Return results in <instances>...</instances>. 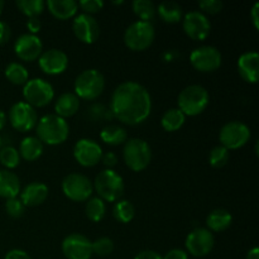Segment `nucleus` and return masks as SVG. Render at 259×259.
Segmentation results:
<instances>
[{"label": "nucleus", "instance_id": "nucleus-34", "mask_svg": "<svg viewBox=\"0 0 259 259\" xmlns=\"http://www.w3.org/2000/svg\"><path fill=\"white\" fill-rule=\"evenodd\" d=\"M15 4L18 9L28 18H38V15L42 14L46 7V3L43 0H18Z\"/></svg>", "mask_w": 259, "mask_h": 259}, {"label": "nucleus", "instance_id": "nucleus-12", "mask_svg": "<svg viewBox=\"0 0 259 259\" xmlns=\"http://www.w3.org/2000/svg\"><path fill=\"white\" fill-rule=\"evenodd\" d=\"M9 121L13 128L17 129L18 132L25 133L35 128L38 116L33 106H30L25 101H19L10 108Z\"/></svg>", "mask_w": 259, "mask_h": 259}, {"label": "nucleus", "instance_id": "nucleus-5", "mask_svg": "<svg viewBox=\"0 0 259 259\" xmlns=\"http://www.w3.org/2000/svg\"><path fill=\"white\" fill-rule=\"evenodd\" d=\"M75 95L83 100H94L103 94L105 78L100 71L89 68L82 71L75 80Z\"/></svg>", "mask_w": 259, "mask_h": 259}, {"label": "nucleus", "instance_id": "nucleus-14", "mask_svg": "<svg viewBox=\"0 0 259 259\" xmlns=\"http://www.w3.org/2000/svg\"><path fill=\"white\" fill-rule=\"evenodd\" d=\"M62 253L67 259H90L93 255V245L88 237L73 233L63 239Z\"/></svg>", "mask_w": 259, "mask_h": 259}, {"label": "nucleus", "instance_id": "nucleus-27", "mask_svg": "<svg viewBox=\"0 0 259 259\" xmlns=\"http://www.w3.org/2000/svg\"><path fill=\"white\" fill-rule=\"evenodd\" d=\"M157 12H158L161 19L166 23H177L182 18L181 5L176 2H171V0L162 2L157 8Z\"/></svg>", "mask_w": 259, "mask_h": 259}, {"label": "nucleus", "instance_id": "nucleus-4", "mask_svg": "<svg viewBox=\"0 0 259 259\" xmlns=\"http://www.w3.org/2000/svg\"><path fill=\"white\" fill-rule=\"evenodd\" d=\"M95 187L96 192L100 196L103 201H119L124 194V181L120 175L115 172L114 169H104L96 176L95 184L93 185Z\"/></svg>", "mask_w": 259, "mask_h": 259}, {"label": "nucleus", "instance_id": "nucleus-51", "mask_svg": "<svg viewBox=\"0 0 259 259\" xmlns=\"http://www.w3.org/2000/svg\"><path fill=\"white\" fill-rule=\"evenodd\" d=\"M3 8H4V2H3V0H0V14H2V12H3Z\"/></svg>", "mask_w": 259, "mask_h": 259}, {"label": "nucleus", "instance_id": "nucleus-15", "mask_svg": "<svg viewBox=\"0 0 259 259\" xmlns=\"http://www.w3.org/2000/svg\"><path fill=\"white\" fill-rule=\"evenodd\" d=\"M182 27L185 33L194 40H204L211 29V24L206 15L197 10L189 12L185 15Z\"/></svg>", "mask_w": 259, "mask_h": 259}, {"label": "nucleus", "instance_id": "nucleus-7", "mask_svg": "<svg viewBox=\"0 0 259 259\" xmlns=\"http://www.w3.org/2000/svg\"><path fill=\"white\" fill-rule=\"evenodd\" d=\"M156 30L151 22L137 20L124 33V43L132 51H144L153 43Z\"/></svg>", "mask_w": 259, "mask_h": 259}, {"label": "nucleus", "instance_id": "nucleus-45", "mask_svg": "<svg viewBox=\"0 0 259 259\" xmlns=\"http://www.w3.org/2000/svg\"><path fill=\"white\" fill-rule=\"evenodd\" d=\"M163 259H189V254L182 249H171Z\"/></svg>", "mask_w": 259, "mask_h": 259}, {"label": "nucleus", "instance_id": "nucleus-43", "mask_svg": "<svg viewBox=\"0 0 259 259\" xmlns=\"http://www.w3.org/2000/svg\"><path fill=\"white\" fill-rule=\"evenodd\" d=\"M40 27H42V24H40V20L38 19L37 17L29 18V19L27 20V28L30 32V34L37 35V33L40 30Z\"/></svg>", "mask_w": 259, "mask_h": 259}, {"label": "nucleus", "instance_id": "nucleus-3", "mask_svg": "<svg viewBox=\"0 0 259 259\" xmlns=\"http://www.w3.org/2000/svg\"><path fill=\"white\" fill-rule=\"evenodd\" d=\"M210 101L209 91L201 85H190L180 93L179 109L189 116H196L207 108Z\"/></svg>", "mask_w": 259, "mask_h": 259}, {"label": "nucleus", "instance_id": "nucleus-31", "mask_svg": "<svg viewBox=\"0 0 259 259\" xmlns=\"http://www.w3.org/2000/svg\"><path fill=\"white\" fill-rule=\"evenodd\" d=\"M113 214L119 223L128 224L133 220L134 215H136V209H134L133 204L128 200H119L114 206Z\"/></svg>", "mask_w": 259, "mask_h": 259}, {"label": "nucleus", "instance_id": "nucleus-47", "mask_svg": "<svg viewBox=\"0 0 259 259\" xmlns=\"http://www.w3.org/2000/svg\"><path fill=\"white\" fill-rule=\"evenodd\" d=\"M259 3H255L254 5H253L252 10H250V19H252V23L253 25H254L255 29H258L259 28V17H258V12H259Z\"/></svg>", "mask_w": 259, "mask_h": 259}, {"label": "nucleus", "instance_id": "nucleus-10", "mask_svg": "<svg viewBox=\"0 0 259 259\" xmlns=\"http://www.w3.org/2000/svg\"><path fill=\"white\" fill-rule=\"evenodd\" d=\"M250 139V129L242 121L233 120L224 124L219 132V141L224 148L238 149Z\"/></svg>", "mask_w": 259, "mask_h": 259}, {"label": "nucleus", "instance_id": "nucleus-23", "mask_svg": "<svg viewBox=\"0 0 259 259\" xmlns=\"http://www.w3.org/2000/svg\"><path fill=\"white\" fill-rule=\"evenodd\" d=\"M80 108V99L73 93H63L57 98L55 104L56 115L66 119L75 115Z\"/></svg>", "mask_w": 259, "mask_h": 259}, {"label": "nucleus", "instance_id": "nucleus-46", "mask_svg": "<svg viewBox=\"0 0 259 259\" xmlns=\"http://www.w3.org/2000/svg\"><path fill=\"white\" fill-rule=\"evenodd\" d=\"M134 259H163V257L154 250H142Z\"/></svg>", "mask_w": 259, "mask_h": 259}, {"label": "nucleus", "instance_id": "nucleus-53", "mask_svg": "<svg viewBox=\"0 0 259 259\" xmlns=\"http://www.w3.org/2000/svg\"><path fill=\"white\" fill-rule=\"evenodd\" d=\"M2 143H3V142H2V138H0V148H2Z\"/></svg>", "mask_w": 259, "mask_h": 259}, {"label": "nucleus", "instance_id": "nucleus-50", "mask_svg": "<svg viewBox=\"0 0 259 259\" xmlns=\"http://www.w3.org/2000/svg\"><path fill=\"white\" fill-rule=\"evenodd\" d=\"M164 57H166V61H174L175 53L172 51H168V52L164 53Z\"/></svg>", "mask_w": 259, "mask_h": 259}, {"label": "nucleus", "instance_id": "nucleus-2", "mask_svg": "<svg viewBox=\"0 0 259 259\" xmlns=\"http://www.w3.org/2000/svg\"><path fill=\"white\" fill-rule=\"evenodd\" d=\"M35 126H37V138L48 146H57L63 143L68 138L70 133V126L66 119L56 114L42 116Z\"/></svg>", "mask_w": 259, "mask_h": 259}, {"label": "nucleus", "instance_id": "nucleus-44", "mask_svg": "<svg viewBox=\"0 0 259 259\" xmlns=\"http://www.w3.org/2000/svg\"><path fill=\"white\" fill-rule=\"evenodd\" d=\"M4 259H32L27 252L22 249H12L5 254Z\"/></svg>", "mask_w": 259, "mask_h": 259}, {"label": "nucleus", "instance_id": "nucleus-38", "mask_svg": "<svg viewBox=\"0 0 259 259\" xmlns=\"http://www.w3.org/2000/svg\"><path fill=\"white\" fill-rule=\"evenodd\" d=\"M24 209L25 206L18 197L9 199L5 202V210H7L8 215L14 218V219H18V218L22 217V215L24 214Z\"/></svg>", "mask_w": 259, "mask_h": 259}, {"label": "nucleus", "instance_id": "nucleus-30", "mask_svg": "<svg viewBox=\"0 0 259 259\" xmlns=\"http://www.w3.org/2000/svg\"><path fill=\"white\" fill-rule=\"evenodd\" d=\"M5 77L14 85H25L29 77L27 68L19 62H10L5 67Z\"/></svg>", "mask_w": 259, "mask_h": 259}, {"label": "nucleus", "instance_id": "nucleus-42", "mask_svg": "<svg viewBox=\"0 0 259 259\" xmlns=\"http://www.w3.org/2000/svg\"><path fill=\"white\" fill-rule=\"evenodd\" d=\"M101 161H103V163L105 164L109 169H111V167H114L118 163V157H116V154L113 153V152H108V153L101 156Z\"/></svg>", "mask_w": 259, "mask_h": 259}, {"label": "nucleus", "instance_id": "nucleus-18", "mask_svg": "<svg viewBox=\"0 0 259 259\" xmlns=\"http://www.w3.org/2000/svg\"><path fill=\"white\" fill-rule=\"evenodd\" d=\"M42 40L39 39V37H37L35 34H30V33L19 35L14 43L15 55L20 60L28 61V62H32V61L39 58V56L42 55Z\"/></svg>", "mask_w": 259, "mask_h": 259}, {"label": "nucleus", "instance_id": "nucleus-19", "mask_svg": "<svg viewBox=\"0 0 259 259\" xmlns=\"http://www.w3.org/2000/svg\"><path fill=\"white\" fill-rule=\"evenodd\" d=\"M38 63L40 70L47 75H60L67 68L68 57L63 51L52 48L42 52L38 58Z\"/></svg>", "mask_w": 259, "mask_h": 259}, {"label": "nucleus", "instance_id": "nucleus-36", "mask_svg": "<svg viewBox=\"0 0 259 259\" xmlns=\"http://www.w3.org/2000/svg\"><path fill=\"white\" fill-rule=\"evenodd\" d=\"M229 161V151L223 146H217L209 154V162L214 168H222Z\"/></svg>", "mask_w": 259, "mask_h": 259}, {"label": "nucleus", "instance_id": "nucleus-49", "mask_svg": "<svg viewBox=\"0 0 259 259\" xmlns=\"http://www.w3.org/2000/svg\"><path fill=\"white\" fill-rule=\"evenodd\" d=\"M5 124H7V115H5L4 111L0 110V131L4 128Z\"/></svg>", "mask_w": 259, "mask_h": 259}, {"label": "nucleus", "instance_id": "nucleus-26", "mask_svg": "<svg viewBox=\"0 0 259 259\" xmlns=\"http://www.w3.org/2000/svg\"><path fill=\"white\" fill-rule=\"evenodd\" d=\"M19 154L28 162L39 158L43 153V143L37 137H27L20 142Z\"/></svg>", "mask_w": 259, "mask_h": 259}, {"label": "nucleus", "instance_id": "nucleus-37", "mask_svg": "<svg viewBox=\"0 0 259 259\" xmlns=\"http://www.w3.org/2000/svg\"><path fill=\"white\" fill-rule=\"evenodd\" d=\"M93 245V254H98L99 257H106L111 254L114 250V242L108 237H103L91 242Z\"/></svg>", "mask_w": 259, "mask_h": 259}, {"label": "nucleus", "instance_id": "nucleus-33", "mask_svg": "<svg viewBox=\"0 0 259 259\" xmlns=\"http://www.w3.org/2000/svg\"><path fill=\"white\" fill-rule=\"evenodd\" d=\"M86 217L94 223H99L104 219L106 212L105 201L100 199V197H93L86 204Z\"/></svg>", "mask_w": 259, "mask_h": 259}, {"label": "nucleus", "instance_id": "nucleus-35", "mask_svg": "<svg viewBox=\"0 0 259 259\" xmlns=\"http://www.w3.org/2000/svg\"><path fill=\"white\" fill-rule=\"evenodd\" d=\"M20 162V154L14 147L7 146L0 148V163L8 169L15 168Z\"/></svg>", "mask_w": 259, "mask_h": 259}, {"label": "nucleus", "instance_id": "nucleus-17", "mask_svg": "<svg viewBox=\"0 0 259 259\" xmlns=\"http://www.w3.org/2000/svg\"><path fill=\"white\" fill-rule=\"evenodd\" d=\"M72 30L77 39L83 43H88V45L95 42L100 34V28H99L96 19L93 15L86 14V13L75 17L72 23Z\"/></svg>", "mask_w": 259, "mask_h": 259}, {"label": "nucleus", "instance_id": "nucleus-13", "mask_svg": "<svg viewBox=\"0 0 259 259\" xmlns=\"http://www.w3.org/2000/svg\"><path fill=\"white\" fill-rule=\"evenodd\" d=\"M215 239L212 233L206 228H196L186 238V249L194 257H205L212 250Z\"/></svg>", "mask_w": 259, "mask_h": 259}, {"label": "nucleus", "instance_id": "nucleus-8", "mask_svg": "<svg viewBox=\"0 0 259 259\" xmlns=\"http://www.w3.org/2000/svg\"><path fill=\"white\" fill-rule=\"evenodd\" d=\"M23 96L25 99V103L29 104L30 106L42 108L53 100L55 90L48 81L43 78H33V80H28L23 88Z\"/></svg>", "mask_w": 259, "mask_h": 259}, {"label": "nucleus", "instance_id": "nucleus-9", "mask_svg": "<svg viewBox=\"0 0 259 259\" xmlns=\"http://www.w3.org/2000/svg\"><path fill=\"white\" fill-rule=\"evenodd\" d=\"M62 191L67 199L71 201L82 202L90 199L94 191L93 182L81 174H70L63 179Z\"/></svg>", "mask_w": 259, "mask_h": 259}, {"label": "nucleus", "instance_id": "nucleus-29", "mask_svg": "<svg viewBox=\"0 0 259 259\" xmlns=\"http://www.w3.org/2000/svg\"><path fill=\"white\" fill-rule=\"evenodd\" d=\"M186 120V115L179 108L169 109L161 119L162 128L166 132H176L181 128Z\"/></svg>", "mask_w": 259, "mask_h": 259}, {"label": "nucleus", "instance_id": "nucleus-11", "mask_svg": "<svg viewBox=\"0 0 259 259\" xmlns=\"http://www.w3.org/2000/svg\"><path fill=\"white\" fill-rule=\"evenodd\" d=\"M190 62L200 72H212L222 65V53L212 46H201L192 51Z\"/></svg>", "mask_w": 259, "mask_h": 259}, {"label": "nucleus", "instance_id": "nucleus-32", "mask_svg": "<svg viewBox=\"0 0 259 259\" xmlns=\"http://www.w3.org/2000/svg\"><path fill=\"white\" fill-rule=\"evenodd\" d=\"M134 14L138 15V18L144 22H151L157 13V8L151 0H134L133 4Z\"/></svg>", "mask_w": 259, "mask_h": 259}, {"label": "nucleus", "instance_id": "nucleus-39", "mask_svg": "<svg viewBox=\"0 0 259 259\" xmlns=\"http://www.w3.org/2000/svg\"><path fill=\"white\" fill-rule=\"evenodd\" d=\"M78 7L86 13V14H94V13H98L103 9L104 2L103 0H81L78 3Z\"/></svg>", "mask_w": 259, "mask_h": 259}, {"label": "nucleus", "instance_id": "nucleus-40", "mask_svg": "<svg viewBox=\"0 0 259 259\" xmlns=\"http://www.w3.org/2000/svg\"><path fill=\"white\" fill-rule=\"evenodd\" d=\"M200 9L209 14H217L223 9V3L220 0H201L199 2Z\"/></svg>", "mask_w": 259, "mask_h": 259}, {"label": "nucleus", "instance_id": "nucleus-28", "mask_svg": "<svg viewBox=\"0 0 259 259\" xmlns=\"http://www.w3.org/2000/svg\"><path fill=\"white\" fill-rule=\"evenodd\" d=\"M100 138L104 143L110 144V146H119V144L125 143L128 136H126L125 129L115 125V124H111V125H106L101 131Z\"/></svg>", "mask_w": 259, "mask_h": 259}, {"label": "nucleus", "instance_id": "nucleus-21", "mask_svg": "<svg viewBox=\"0 0 259 259\" xmlns=\"http://www.w3.org/2000/svg\"><path fill=\"white\" fill-rule=\"evenodd\" d=\"M48 197V187L42 182H30L20 191V201L24 206H38Z\"/></svg>", "mask_w": 259, "mask_h": 259}, {"label": "nucleus", "instance_id": "nucleus-22", "mask_svg": "<svg viewBox=\"0 0 259 259\" xmlns=\"http://www.w3.org/2000/svg\"><path fill=\"white\" fill-rule=\"evenodd\" d=\"M20 194L19 177L9 169H0V197L14 199Z\"/></svg>", "mask_w": 259, "mask_h": 259}, {"label": "nucleus", "instance_id": "nucleus-24", "mask_svg": "<svg viewBox=\"0 0 259 259\" xmlns=\"http://www.w3.org/2000/svg\"><path fill=\"white\" fill-rule=\"evenodd\" d=\"M47 8L51 14L61 20L70 19L77 13V3L75 0H48Z\"/></svg>", "mask_w": 259, "mask_h": 259}, {"label": "nucleus", "instance_id": "nucleus-52", "mask_svg": "<svg viewBox=\"0 0 259 259\" xmlns=\"http://www.w3.org/2000/svg\"><path fill=\"white\" fill-rule=\"evenodd\" d=\"M121 3L123 2H121V0H119V2H114V4H121Z\"/></svg>", "mask_w": 259, "mask_h": 259}, {"label": "nucleus", "instance_id": "nucleus-16", "mask_svg": "<svg viewBox=\"0 0 259 259\" xmlns=\"http://www.w3.org/2000/svg\"><path fill=\"white\" fill-rule=\"evenodd\" d=\"M103 149L93 139H80L73 147V157L83 167L96 166L101 161Z\"/></svg>", "mask_w": 259, "mask_h": 259}, {"label": "nucleus", "instance_id": "nucleus-41", "mask_svg": "<svg viewBox=\"0 0 259 259\" xmlns=\"http://www.w3.org/2000/svg\"><path fill=\"white\" fill-rule=\"evenodd\" d=\"M10 35H12L10 27L5 22L0 20V45H5L10 39Z\"/></svg>", "mask_w": 259, "mask_h": 259}, {"label": "nucleus", "instance_id": "nucleus-6", "mask_svg": "<svg viewBox=\"0 0 259 259\" xmlns=\"http://www.w3.org/2000/svg\"><path fill=\"white\" fill-rule=\"evenodd\" d=\"M123 157L125 164L132 171L141 172L151 163L152 151L146 141L139 138H132L125 142L123 149Z\"/></svg>", "mask_w": 259, "mask_h": 259}, {"label": "nucleus", "instance_id": "nucleus-1", "mask_svg": "<svg viewBox=\"0 0 259 259\" xmlns=\"http://www.w3.org/2000/svg\"><path fill=\"white\" fill-rule=\"evenodd\" d=\"M110 110L121 123L137 125L143 123L151 114V95L141 83L126 81L114 90L110 100Z\"/></svg>", "mask_w": 259, "mask_h": 259}, {"label": "nucleus", "instance_id": "nucleus-20", "mask_svg": "<svg viewBox=\"0 0 259 259\" xmlns=\"http://www.w3.org/2000/svg\"><path fill=\"white\" fill-rule=\"evenodd\" d=\"M259 56L254 51L245 52L238 58V71L240 76L249 83H257L258 81Z\"/></svg>", "mask_w": 259, "mask_h": 259}, {"label": "nucleus", "instance_id": "nucleus-25", "mask_svg": "<svg viewBox=\"0 0 259 259\" xmlns=\"http://www.w3.org/2000/svg\"><path fill=\"white\" fill-rule=\"evenodd\" d=\"M233 222V217L228 210L215 209L212 210L206 218V225L210 232H223L230 227Z\"/></svg>", "mask_w": 259, "mask_h": 259}, {"label": "nucleus", "instance_id": "nucleus-48", "mask_svg": "<svg viewBox=\"0 0 259 259\" xmlns=\"http://www.w3.org/2000/svg\"><path fill=\"white\" fill-rule=\"evenodd\" d=\"M247 259H259V249L257 247L252 248V249L248 252Z\"/></svg>", "mask_w": 259, "mask_h": 259}]
</instances>
